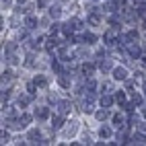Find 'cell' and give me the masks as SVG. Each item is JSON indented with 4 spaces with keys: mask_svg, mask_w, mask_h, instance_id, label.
Here are the masks:
<instances>
[{
    "mask_svg": "<svg viewBox=\"0 0 146 146\" xmlns=\"http://www.w3.org/2000/svg\"><path fill=\"white\" fill-rule=\"evenodd\" d=\"M132 101H134L136 105H142L144 99H142V95H140V93H134V95H132Z\"/></svg>",
    "mask_w": 146,
    "mask_h": 146,
    "instance_id": "obj_31",
    "label": "cell"
},
{
    "mask_svg": "<svg viewBox=\"0 0 146 146\" xmlns=\"http://www.w3.org/2000/svg\"><path fill=\"white\" fill-rule=\"evenodd\" d=\"M25 66H27V68H33V56H27V60H25Z\"/></svg>",
    "mask_w": 146,
    "mask_h": 146,
    "instance_id": "obj_35",
    "label": "cell"
},
{
    "mask_svg": "<svg viewBox=\"0 0 146 146\" xmlns=\"http://www.w3.org/2000/svg\"><path fill=\"white\" fill-rule=\"evenodd\" d=\"M95 117L99 119V121H105V119H109V117H111V113H109V109H107V107H103V109L95 111Z\"/></svg>",
    "mask_w": 146,
    "mask_h": 146,
    "instance_id": "obj_15",
    "label": "cell"
},
{
    "mask_svg": "<svg viewBox=\"0 0 146 146\" xmlns=\"http://www.w3.org/2000/svg\"><path fill=\"white\" fill-rule=\"evenodd\" d=\"M93 99H95V97L86 95V99L80 103V111H82V113H93V111H95V103H93Z\"/></svg>",
    "mask_w": 146,
    "mask_h": 146,
    "instance_id": "obj_3",
    "label": "cell"
},
{
    "mask_svg": "<svg viewBox=\"0 0 146 146\" xmlns=\"http://www.w3.org/2000/svg\"><path fill=\"white\" fill-rule=\"evenodd\" d=\"M99 103H101V107H107V109H109V107L115 103V97H111L109 93H103L101 99H99Z\"/></svg>",
    "mask_w": 146,
    "mask_h": 146,
    "instance_id": "obj_9",
    "label": "cell"
},
{
    "mask_svg": "<svg viewBox=\"0 0 146 146\" xmlns=\"http://www.w3.org/2000/svg\"><path fill=\"white\" fill-rule=\"evenodd\" d=\"M113 97H115V103H119L121 107L125 105V93H123V91H115Z\"/></svg>",
    "mask_w": 146,
    "mask_h": 146,
    "instance_id": "obj_25",
    "label": "cell"
},
{
    "mask_svg": "<svg viewBox=\"0 0 146 146\" xmlns=\"http://www.w3.org/2000/svg\"><path fill=\"white\" fill-rule=\"evenodd\" d=\"M50 115H52L50 107H37V109H35V117L39 119V121H45V119H50Z\"/></svg>",
    "mask_w": 146,
    "mask_h": 146,
    "instance_id": "obj_6",
    "label": "cell"
},
{
    "mask_svg": "<svg viewBox=\"0 0 146 146\" xmlns=\"http://www.w3.org/2000/svg\"><path fill=\"white\" fill-rule=\"evenodd\" d=\"M58 45H60V43L56 41V35H52V37H47V39H45V50L47 52H54Z\"/></svg>",
    "mask_w": 146,
    "mask_h": 146,
    "instance_id": "obj_19",
    "label": "cell"
},
{
    "mask_svg": "<svg viewBox=\"0 0 146 146\" xmlns=\"http://www.w3.org/2000/svg\"><path fill=\"white\" fill-rule=\"evenodd\" d=\"M52 68H54V70H56L58 74L62 72V66H60V62H58V60H52Z\"/></svg>",
    "mask_w": 146,
    "mask_h": 146,
    "instance_id": "obj_33",
    "label": "cell"
},
{
    "mask_svg": "<svg viewBox=\"0 0 146 146\" xmlns=\"http://www.w3.org/2000/svg\"><path fill=\"white\" fill-rule=\"evenodd\" d=\"M60 15H62V8L60 6H50V17L52 19H60Z\"/></svg>",
    "mask_w": 146,
    "mask_h": 146,
    "instance_id": "obj_28",
    "label": "cell"
},
{
    "mask_svg": "<svg viewBox=\"0 0 146 146\" xmlns=\"http://www.w3.org/2000/svg\"><path fill=\"white\" fill-rule=\"evenodd\" d=\"M82 41L91 45V43H95V41H97V35H95V33H91V31H86V33L82 35Z\"/></svg>",
    "mask_w": 146,
    "mask_h": 146,
    "instance_id": "obj_23",
    "label": "cell"
},
{
    "mask_svg": "<svg viewBox=\"0 0 146 146\" xmlns=\"http://www.w3.org/2000/svg\"><path fill=\"white\" fill-rule=\"evenodd\" d=\"M123 19L128 23H132V21H136V17H138V13H136V8H123Z\"/></svg>",
    "mask_w": 146,
    "mask_h": 146,
    "instance_id": "obj_13",
    "label": "cell"
},
{
    "mask_svg": "<svg viewBox=\"0 0 146 146\" xmlns=\"http://www.w3.org/2000/svg\"><path fill=\"white\" fill-rule=\"evenodd\" d=\"M58 84H60L62 89H70V84H72V78H70V74H66V72H60V76H58Z\"/></svg>",
    "mask_w": 146,
    "mask_h": 146,
    "instance_id": "obj_7",
    "label": "cell"
},
{
    "mask_svg": "<svg viewBox=\"0 0 146 146\" xmlns=\"http://www.w3.org/2000/svg\"><path fill=\"white\" fill-rule=\"evenodd\" d=\"M29 142H41V132L37 130V128H33V130H29Z\"/></svg>",
    "mask_w": 146,
    "mask_h": 146,
    "instance_id": "obj_17",
    "label": "cell"
},
{
    "mask_svg": "<svg viewBox=\"0 0 146 146\" xmlns=\"http://www.w3.org/2000/svg\"><path fill=\"white\" fill-rule=\"evenodd\" d=\"M101 91H107V93H109V91H111V82H103V84H101Z\"/></svg>",
    "mask_w": 146,
    "mask_h": 146,
    "instance_id": "obj_36",
    "label": "cell"
},
{
    "mask_svg": "<svg viewBox=\"0 0 146 146\" xmlns=\"http://www.w3.org/2000/svg\"><path fill=\"white\" fill-rule=\"evenodd\" d=\"M60 31H62V25H60V23H54V25L50 27V33H52V35H58Z\"/></svg>",
    "mask_w": 146,
    "mask_h": 146,
    "instance_id": "obj_29",
    "label": "cell"
},
{
    "mask_svg": "<svg viewBox=\"0 0 146 146\" xmlns=\"http://www.w3.org/2000/svg\"><path fill=\"white\" fill-rule=\"evenodd\" d=\"M80 70H82L84 76H93V72H95V64H93V62H84V64L80 66Z\"/></svg>",
    "mask_w": 146,
    "mask_h": 146,
    "instance_id": "obj_16",
    "label": "cell"
},
{
    "mask_svg": "<svg viewBox=\"0 0 146 146\" xmlns=\"http://www.w3.org/2000/svg\"><path fill=\"white\" fill-rule=\"evenodd\" d=\"M33 97H35V95H31V93H27V95H21V97L17 99V105L23 109V107H27V105H29V101H31Z\"/></svg>",
    "mask_w": 146,
    "mask_h": 146,
    "instance_id": "obj_14",
    "label": "cell"
},
{
    "mask_svg": "<svg viewBox=\"0 0 146 146\" xmlns=\"http://www.w3.org/2000/svg\"><path fill=\"white\" fill-rule=\"evenodd\" d=\"M11 6V0H2V8H8Z\"/></svg>",
    "mask_w": 146,
    "mask_h": 146,
    "instance_id": "obj_40",
    "label": "cell"
},
{
    "mask_svg": "<svg viewBox=\"0 0 146 146\" xmlns=\"http://www.w3.org/2000/svg\"><path fill=\"white\" fill-rule=\"evenodd\" d=\"M91 2H99V0H91Z\"/></svg>",
    "mask_w": 146,
    "mask_h": 146,
    "instance_id": "obj_44",
    "label": "cell"
},
{
    "mask_svg": "<svg viewBox=\"0 0 146 146\" xmlns=\"http://www.w3.org/2000/svg\"><path fill=\"white\" fill-rule=\"evenodd\" d=\"M138 130H142V132L146 134V121H142V123H138Z\"/></svg>",
    "mask_w": 146,
    "mask_h": 146,
    "instance_id": "obj_38",
    "label": "cell"
},
{
    "mask_svg": "<svg viewBox=\"0 0 146 146\" xmlns=\"http://www.w3.org/2000/svg\"><path fill=\"white\" fill-rule=\"evenodd\" d=\"M125 50H128V58H134V60H138V58L142 56V47L136 43V41L128 43V45H125Z\"/></svg>",
    "mask_w": 146,
    "mask_h": 146,
    "instance_id": "obj_2",
    "label": "cell"
},
{
    "mask_svg": "<svg viewBox=\"0 0 146 146\" xmlns=\"http://www.w3.org/2000/svg\"><path fill=\"white\" fill-rule=\"evenodd\" d=\"M43 43H45V37H37V39L31 41V47H33V50H39V47H45Z\"/></svg>",
    "mask_w": 146,
    "mask_h": 146,
    "instance_id": "obj_26",
    "label": "cell"
},
{
    "mask_svg": "<svg viewBox=\"0 0 146 146\" xmlns=\"http://www.w3.org/2000/svg\"><path fill=\"white\" fill-rule=\"evenodd\" d=\"M64 117H66V115H62V113L54 115V117H52V130H60L64 125Z\"/></svg>",
    "mask_w": 146,
    "mask_h": 146,
    "instance_id": "obj_11",
    "label": "cell"
},
{
    "mask_svg": "<svg viewBox=\"0 0 146 146\" xmlns=\"http://www.w3.org/2000/svg\"><path fill=\"white\" fill-rule=\"evenodd\" d=\"M8 140H11V134H8L6 130H2V132H0V142H2V144H6Z\"/></svg>",
    "mask_w": 146,
    "mask_h": 146,
    "instance_id": "obj_30",
    "label": "cell"
},
{
    "mask_svg": "<svg viewBox=\"0 0 146 146\" xmlns=\"http://www.w3.org/2000/svg\"><path fill=\"white\" fill-rule=\"evenodd\" d=\"M72 109V103L70 101H58V113H62V115H68Z\"/></svg>",
    "mask_w": 146,
    "mask_h": 146,
    "instance_id": "obj_10",
    "label": "cell"
},
{
    "mask_svg": "<svg viewBox=\"0 0 146 146\" xmlns=\"http://www.w3.org/2000/svg\"><path fill=\"white\" fill-rule=\"evenodd\" d=\"M50 6V0H37V8H47Z\"/></svg>",
    "mask_w": 146,
    "mask_h": 146,
    "instance_id": "obj_34",
    "label": "cell"
},
{
    "mask_svg": "<svg viewBox=\"0 0 146 146\" xmlns=\"http://www.w3.org/2000/svg\"><path fill=\"white\" fill-rule=\"evenodd\" d=\"M142 115H144V117H146V107H142Z\"/></svg>",
    "mask_w": 146,
    "mask_h": 146,
    "instance_id": "obj_41",
    "label": "cell"
},
{
    "mask_svg": "<svg viewBox=\"0 0 146 146\" xmlns=\"http://www.w3.org/2000/svg\"><path fill=\"white\" fill-rule=\"evenodd\" d=\"M119 29L117 27H109L107 31L103 33V41L107 43V45H115V43H119Z\"/></svg>",
    "mask_w": 146,
    "mask_h": 146,
    "instance_id": "obj_1",
    "label": "cell"
},
{
    "mask_svg": "<svg viewBox=\"0 0 146 146\" xmlns=\"http://www.w3.org/2000/svg\"><path fill=\"white\" fill-rule=\"evenodd\" d=\"M99 138L101 140H109L111 138V130L107 128V125H101V128H99Z\"/></svg>",
    "mask_w": 146,
    "mask_h": 146,
    "instance_id": "obj_22",
    "label": "cell"
},
{
    "mask_svg": "<svg viewBox=\"0 0 146 146\" xmlns=\"http://www.w3.org/2000/svg\"><path fill=\"white\" fill-rule=\"evenodd\" d=\"M111 74H113V80H128V70L123 66H115Z\"/></svg>",
    "mask_w": 146,
    "mask_h": 146,
    "instance_id": "obj_4",
    "label": "cell"
},
{
    "mask_svg": "<svg viewBox=\"0 0 146 146\" xmlns=\"http://www.w3.org/2000/svg\"><path fill=\"white\" fill-rule=\"evenodd\" d=\"M47 101H50V103H58V97L56 95H47Z\"/></svg>",
    "mask_w": 146,
    "mask_h": 146,
    "instance_id": "obj_37",
    "label": "cell"
},
{
    "mask_svg": "<svg viewBox=\"0 0 146 146\" xmlns=\"http://www.w3.org/2000/svg\"><path fill=\"white\" fill-rule=\"evenodd\" d=\"M19 119H21L23 125H29V123H31V119H33V115H31V113H21V115H19Z\"/></svg>",
    "mask_w": 146,
    "mask_h": 146,
    "instance_id": "obj_27",
    "label": "cell"
},
{
    "mask_svg": "<svg viewBox=\"0 0 146 146\" xmlns=\"http://www.w3.org/2000/svg\"><path fill=\"white\" fill-rule=\"evenodd\" d=\"M111 121H113V125H115L117 130H121V128H128V123H125L123 113H113V115H111Z\"/></svg>",
    "mask_w": 146,
    "mask_h": 146,
    "instance_id": "obj_5",
    "label": "cell"
},
{
    "mask_svg": "<svg viewBox=\"0 0 146 146\" xmlns=\"http://www.w3.org/2000/svg\"><path fill=\"white\" fill-rule=\"evenodd\" d=\"M97 68H99L101 72H109V70H113V64H111V60H107V58H103V60H99Z\"/></svg>",
    "mask_w": 146,
    "mask_h": 146,
    "instance_id": "obj_12",
    "label": "cell"
},
{
    "mask_svg": "<svg viewBox=\"0 0 146 146\" xmlns=\"http://www.w3.org/2000/svg\"><path fill=\"white\" fill-rule=\"evenodd\" d=\"M82 142H84V144H93V140H91V136H84V138H82Z\"/></svg>",
    "mask_w": 146,
    "mask_h": 146,
    "instance_id": "obj_39",
    "label": "cell"
},
{
    "mask_svg": "<svg viewBox=\"0 0 146 146\" xmlns=\"http://www.w3.org/2000/svg\"><path fill=\"white\" fill-rule=\"evenodd\" d=\"M17 2H19V4H25V2H27V0H17Z\"/></svg>",
    "mask_w": 146,
    "mask_h": 146,
    "instance_id": "obj_42",
    "label": "cell"
},
{
    "mask_svg": "<svg viewBox=\"0 0 146 146\" xmlns=\"http://www.w3.org/2000/svg\"><path fill=\"white\" fill-rule=\"evenodd\" d=\"M13 78H15V74H13L11 70H4V72H2V86L8 84V82H13Z\"/></svg>",
    "mask_w": 146,
    "mask_h": 146,
    "instance_id": "obj_24",
    "label": "cell"
},
{
    "mask_svg": "<svg viewBox=\"0 0 146 146\" xmlns=\"http://www.w3.org/2000/svg\"><path fill=\"white\" fill-rule=\"evenodd\" d=\"M35 91H37V84H35V82L31 80V82L27 84V93H31V95H35Z\"/></svg>",
    "mask_w": 146,
    "mask_h": 146,
    "instance_id": "obj_32",
    "label": "cell"
},
{
    "mask_svg": "<svg viewBox=\"0 0 146 146\" xmlns=\"http://www.w3.org/2000/svg\"><path fill=\"white\" fill-rule=\"evenodd\" d=\"M68 125V128L64 130V136H66V138H72V136L76 134V125H78V123H76V121H70V123H66Z\"/></svg>",
    "mask_w": 146,
    "mask_h": 146,
    "instance_id": "obj_21",
    "label": "cell"
},
{
    "mask_svg": "<svg viewBox=\"0 0 146 146\" xmlns=\"http://www.w3.org/2000/svg\"><path fill=\"white\" fill-rule=\"evenodd\" d=\"M33 82L37 84V89H47V78L43 74H37L35 78H33Z\"/></svg>",
    "mask_w": 146,
    "mask_h": 146,
    "instance_id": "obj_20",
    "label": "cell"
},
{
    "mask_svg": "<svg viewBox=\"0 0 146 146\" xmlns=\"http://www.w3.org/2000/svg\"><path fill=\"white\" fill-rule=\"evenodd\" d=\"M144 142H146V134H144L142 130L134 132V134L130 136V144H144Z\"/></svg>",
    "mask_w": 146,
    "mask_h": 146,
    "instance_id": "obj_8",
    "label": "cell"
},
{
    "mask_svg": "<svg viewBox=\"0 0 146 146\" xmlns=\"http://www.w3.org/2000/svg\"><path fill=\"white\" fill-rule=\"evenodd\" d=\"M35 27H37V19L31 17V15H27V19H25V29H27V31H33Z\"/></svg>",
    "mask_w": 146,
    "mask_h": 146,
    "instance_id": "obj_18",
    "label": "cell"
},
{
    "mask_svg": "<svg viewBox=\"0 0 146 146\" xmlns=\"http://www.w3.org/2000/svg\"><path fill=\"white\" fill-rule=\"evenodd\" d=\"M142 89H144V93H146V80H144V84H142Z\"/></svg>",
    "mask_w": 146,
    "mask_h": 146,
    "instance_id": "obj_43",
    "label": "cell"
}]
</instances>
